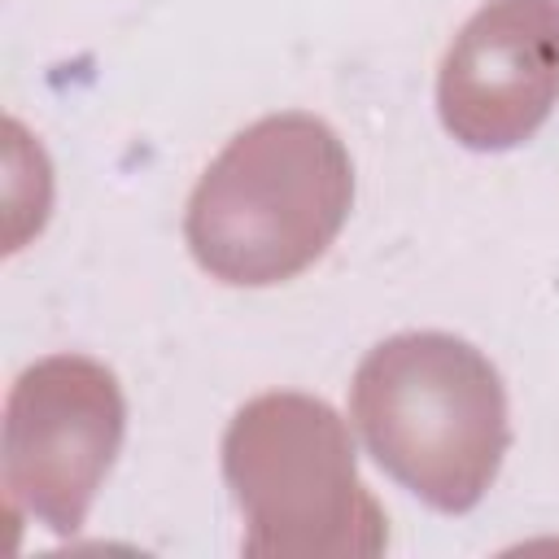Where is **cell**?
I'll use <instances>...</instances> for the list:
<instances>
[{
	"label": "cell",
	"instance_id": "6da1fadb",
	"mask_svg": "<svg viewBox=\"0 0 559 559\" xmlns=\"http://www.w3.org/2000/svg\"><path fill=\"white\" fill-rule=\"evenodd\" d=\"M354 205L345 140L314 114H266L201 170L183 240L197 266L231 288H271L314 266Z\"/></svg>",
	"mask_w": 559,
	"mask_h": 559
},
{
	"label": "cell",
	"instance_id": "7a4b0ae2",
	"mask_svg": "<svg viewBox=\"0 0 559 559\" xmlns=\"http://www.w3.org/2000/svg\"><path fill=\"white\" fill-rule=\"evenodd\" d=\"M349 419L367 454L441 515L472 511L511 450L502 376L454 332H397L367 349Z\"/></svg>",
	"mask_w": 559,
	"mask_h": 559
},
{
	"label": "cell",
	"instance_id": "3957f363",
	"mask_svg": "<svg viewBox=\"0 0 559 559\" xmlns=\"http://www.w3.org/2000/svg\"><path fill=\"white\" fill-rule=\"evenodd\" d=\"M223 480L258 559H371L389 520L358 476L345 419L314 393L249 397L223 432Z\"/></svg>",
	"mask_w": 559,
	"mask_h": 559
},
{
	"label": "cell",
	"instance_id": "277c9868",
	"mask_svg": "<svg viewBox=\"0 0 559 559\" xmlns=\"http://www.w3.org/2000/svg\"><path fill=\"white\" fill-rule=\"evenodd\" d=\"M127 437V397L118 376L87 354H48L31 362L0 424V472L17 515L57 537L87 520Z\"/></svg>",
	"mask_w": 559,
	"mask_h": 559
},
{
	"label": "cell",
	"instance_id": "5b68a950",
	"mask_svg": "<svg viewBox=\"0 0 559 559\" xmlns=\"http://www.w3.org/2000/svg\"><path fill=\"white\" fill-rule=\"evenodd\" d=\"M559 105V0H485L437 70L441 127L472 153L524 144Z\"/></svg>",
	"mask_w": 559,
	"mask_h": 559
}]
</instances>
